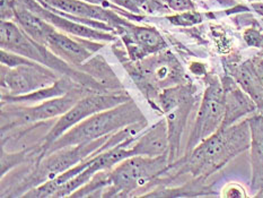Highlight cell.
Segmentation results:
<instances>
[{
	"instance_id": "cell-5",
	"label": "cell",
	"mask_w": 263,
	"mask_h": 198,
	"mask_svg": "<svg viewBox=\"0 0 263 198\" xmlns=\"http://www.w3.org/2000/svg\"><path fill=\"white\" fill-rule=\"evenodd\" d=\"M224 116V88L218 81H213L209 83V86L203 94L196 118V123L187 141L186 154L220 128Z\"/></svg>"
},
{
	"instance_id": "cell-7",
	"label": "cell",
	"mask_w": 263,
	"mask_h": 198,
	"mask_svg": "<svg viewBox=\"0 0 263 198\" xmlns=\"http://www.w3.org/2000/svg\"><path fill=\"white\" fill-rule=\"evenodd\" d=\"M83 91L75 87L65 95L47 100L36 106L9 111L3 110V121L7 120V123H3V130L39 121H47L55 117H61L83 98Z\"/></svg>"
},
{
	"instance_id": "cell-11",
	"label": "cell",
	"mask_w": 263,
	"mask_h": 198,
	"mask_svg": "<svg viewBox=\"0 0 263 198\" xmlns=\"http://www.w3.org/2000/svg\"><path fill=\"white\" fill-rule=\"evenodd\" d=\"M134 156H149L156 157L170 153L168 127L166 120H161L149 129L145 130L142 135L138 136L131 146Z\"/></svg>"
},
{
	"instance_id": "cell-13",
	"label": "cell",
	"mask_w": 263,
	"mask_h": 198,
	"mask_svg": "<svg viewBox=\"0 0 263 198\" xmlns=\"http://www.w3.org/2000/svg\"><path fill=\"white\" fill-rule=\"evenodd\" d=\"M14 17L22 30L41 44L45 45L48 37L54 31V26L52 24L34 13L23 3L15 6Z\"/></svg>"
},
{
	"instance_id": "cell-6",
	"label": "cell",
	"mask_w": 263,
	"mask_h": 198,
	"mask_svg": "<svg viewBox=\"0 0 263 198\" xmlns=\"http://www.w3.org/2000/svg\"><path fill=\"white\" fill-rule=\"evenodd\" d=\"M0 41L4 50L21 55L25 58L36 61L44 66L53 67L60 71H67L69 68L65 62L59 60L58 57L53 55L52 51L45 48L47 45L41 44L33 40L22 28L9 21H2L0 26Z\"/></svg>"
},
{
	"instance_id": "cell-18",
	"label": "cell",
	"mask_w": 263,
	"mask_h": 198,
	"mask_svg": "<svg viewBox=\"0 0 263 198\" xmlns=\"http://www.w3.org/2000/svg\"><path fill=\"white\" fill-rule=\"evenodd\" d=\"M168 4V7L175 11H186V10H193L194 5L192 0H166Z\"/></svg>"
},
{
	"instance_id": "cell-22",
	"label": "cell",
	"mask_w": 263,
	"mask_h": 198,
	"mask_svg": "<svg viewBox=\"0 0 263 198\" xmlns=\"http://www.w3.org/2000/svg\"><path fill=\"white\" fill-rule=\"evenodd\" d=\"M252 62H253V66H254L256 77H258L261 92L263 94V58H261V57H258V58L252 59Z\"/></svg>"
},
{
	"instance_id": "cell-15",
	"label": "cell",
	"mask_w": 263,
	"mask_h": 198,
	"mask_svg": "<svg viewBox=\"0 0 263 198\" xmlns=\"http://www.w3.org/2000/svg\"><path fill=\"white\" fill-rule=\"evenodd\" d=\"M76 85L71 82L70 78L62 77L58 79L54 84L50 85L48 87L34 91V92L22 94V95H3V103H36V102H44L50 99L58 98V96L65 95L72 88H75Z\"/></svg>"
},
{
	"instance_id": "cell-23",
	"label": "cell",
	"mask_w": 263,
	"mask_h": 198,
	"mask_svg": "<svg viewBox=\"0 0 263 198\" xmlns=\"http://www.w3.org/2000/svg\"><path fill=\"white\" fill-rule=\"evenodd\" d=\"M83 2L100 5V6H103V7H105V8H112L113 7V6H111V4H110V2H108V0H83Z\"/></svg>"
},
{
	"instance_id": "cell-16",
	"label": "cell",
	"mask_w": 263,
	"mask_h": 198,
	"mask_svg": "<svg viewBox=\"0 0 263 198\" xmlns=\"http://www.w3.org/2000/svg\"><path fill=\"white\" fill-rule=\"evenodd\" d=\"M134 40L144 50L154 52L164 48L165 42L154 27H133Z\"/></svg>"
},
{
	"instance_id": "cell-4",
	"label": "cell",
	"mask_w": 263,
	"mask_h": 198,
	"mask_svg": "<svg viewBox=\"0 0 263 198\" xmlns=\"http://www.w3.org/2000/svg\"><path fill=\"white\" fill-rule=\"evenodd\" d=\"M129 100V96L124 94H89L87 96H84L69 111H67L65 115H62L55 121L53 126L51 127L49 133L45 135L42 146L43 154L53 141H55L60 136L68 132V130L75 127L79 122L84 121L85 119L95 115V113H99L101 111L111 109V107L124 103V102Z\"/></svg>"
},
{
	"instance_id": "cell-20",
	"label": "cell",
	"mask_w": 263,
	"mask_h": 198,
	"mask_svg": "<svg viewBox=\"0 0 263 198\" xmlns=\"http://www.w3.org/2000/svg\"><path fill=\"white\" fill-rule=\"evenodd\" d=\"M244 39L249 45H253V47H261V44L263 43L261 33L255 30H248L244 34Z\"/></svg>"
},
{
	"instance_id": "cell-24",
	"label": "cell",
	"mask_w": 263,
	"mask_h": 198,
	"mask_svg": "<svg viewBox=\"0 0 263 198\" xmlns=\"http://www.w3.org/2000/svg\"><path fill=\"white\" fill-rule=\"evenodd\" d=\"M256 197H263V188L259 191V194L256 195Z\"/></svg>"
},
{
	"instance_id": "cell-10",
	"label": "cell",
	"mask_w": 263,
	"mask_h": 198,
	"mask_svg": "<svg viewBox=\"0 0 263 198\" xmlns=\"http://www.w3.org/2000/svg\"><path fill=\"white\" fill-rule=\"evenodd\" d=\"M225 99V116L220 128H227L249 113L254 112L258 106L251 96L244 92L236 81L231 77L222 79Z\"/></svg>"
},
{
	"instance_id": "cell-17",
	"label": "cell",
	"mask_w": 263,
	"mask_h": 198,
	"mask_svg": "<svg viewBox=\"0 0 263 198\" xmlns=\"http://www.w3.org/2000/svg\"><path fill=\"white\" fill-rule=\"evenodd\" d=\"M168 21L177 26H191L202 21V16L196 10L182 11L181 14L170 16Z\"/></svg>"
},
{
	"instance_id": "cell-9",
	"label": "cell",
	"mask_w": 263,
	"mask_h": 198,
	"mask_svg": "<svg viewBox=\"0 0 263 198\" xmlns=\"http://www.w3.org/2000/svg\"><path fill=\"white\" fill-rule=\"evenodd\" d=\"M22 3L26 5L34 13L49 22L50 24H52L54 27H58L62 31L72 34V35L87 39L89 41H112V40H114V37L111 34L103 32L99 28L95 30L94 27L77 23L75 20L68 19V17L50 10L47 7H42L41 5H39L34 0H23Z\"/></svg>"
},
{
	"instance_id": "cell-2",
	"label": "cell",
	"mask_w": 263,
	"mask_h": 198,
	"mask_svg": "<svg viewBox=\"0 0 263 198\" xmlns=\"http://www.w3.org/2000/svg\"><path fill=\"white\" fill-rule=\"evenodd\" d=\"M142 120H146L145 116L142 115L141 110L135 102L130 99L124 103L95 113V115L85 119L84 121L79 122L53 141L49 149L44 152L43 156L65 149V147L87 143V141L112 135L130 124Z\"/></svg>"
},
{
	"instance_id": "cell-19",
	"label": "cell",
	"mask_w": 263,
	"mask_h": 198,
	"mask_svg": "<svg viewBox=\"0 0 263 198\" xmlns=\"http://www.w3.org/2000/svg\"><path fill=\"white\" fill-rule=\"evenodd\" d=\"M222 196L224 197H247L245 190L237 184H230L222 189Z\"/></svg>"
},
{
	"instance_id": "cell-3",
	"label": "cell",
	"mask_w": 263,
	"mask_h": 198,
	"mask_svg": "<svg viewBox=\"0 0 263 198\" xmlns=\"http://www.w3.org/2000/svg\"><path fill=\"white\" fill-rule=\"evenodd\" d=\"M170 164V153L156 157L136 155L125 158L107 174L106 187L110 188L105 196H128L164 173L171 168Z\"/></svg>"
},
{
	"instance_id": "cell-14",
	"label": "cell",
	"mask_w": 263,
	"mask_h": 198,
	"mask_svg": "<svg viewBox=\"0 0 263 198\" xmlns=\"http://www.w3.org/2000/svg\"><path fill=\"white\" fill-rule=\"evenodd\" d=\"M45 45L57 57H60L62 60L71 62L72 65L83 64L90 56V51L85 48V45L57 32L55 30L48 37Z\"/></svg>"
},
{
	"instance_id": "cell-21",
	"label": "cell",
	"mask_w": 263,
	"mask_h": 198,
	"mask_svg": "<svg viewBox=\"0 0 263 198\" xmlns=\"http://www.w3.org/2000/svg\"><path fill=\"white\" fill-rule=\"evenodd\" d=\"M15 0H2V19H9L10 16H15Z\"/></svg>"
},
{
	"instance_id": "cell-12",
	"label": "cell",
	"mask_w": 263,
	"mask_h": 198,
	"mask_svg": "<svg viewBox=\"0 0 263 198\" xmlns=\"http://www.w3.org/2000/svg\"><path fill=\"white\" fill-rule=\"evenodd\" d=\"M251 129V164L252 184L251 188L260 191L263 188V115L248 119Z\"/></svg>"
},
{
	"instance_id": "cell-1",
	"label": "cell",
	"mask_w": 263,
	"mask_h": 198,
	"mask_svg": "<svg viewBox=\"0 0 263 198\" xmlns=\"http://www.w3.org/2000/svg\"><path fill=\"white\" fill-rule=\"evenodd\" d=\"M250 147L249 120L219 128L180 160L179 163L182 166L180 172H189L194 178L205 179Z\"/></svg>"
},
{
	"instance_id": "cell-8",
	"label": "cell",
	"mask_w": 263,
	"mask_h": 198,
	"mask_svg": "<svg viewBox=\"0 0 263 198\" xmlns=\"http://www.w3.org/2000/svg\"><path fill=\"white\" fill-rule=\"evenodd\" d=\"M2 73L3 86L9 91V95L31 93L48 87L58 81L52 70L36 61L14 68L7 67L6 70L2 66Z\"/></svg>"
}]
</instances>
